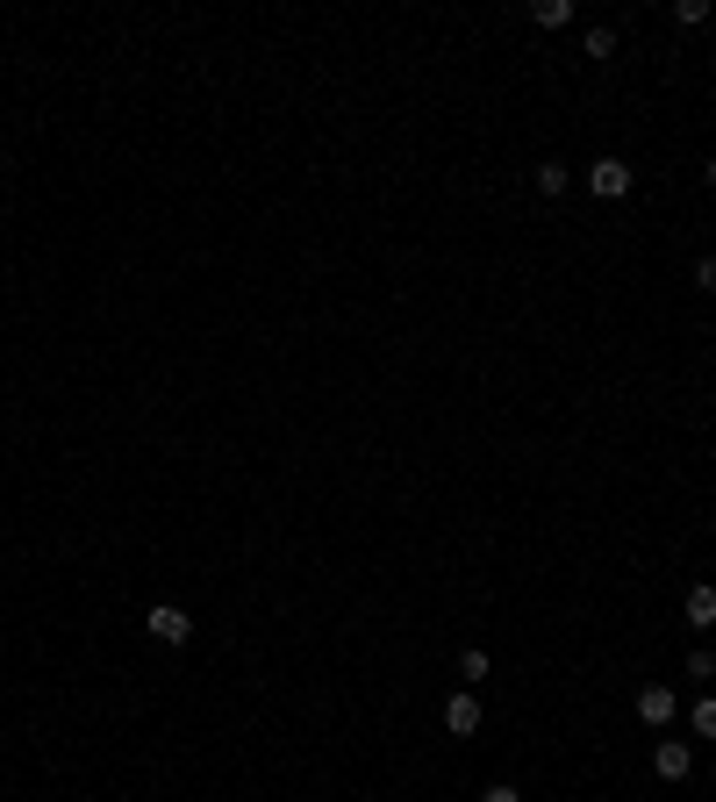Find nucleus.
<instances>
[{
  "label": "nucleus",
  "instance_id": "obj_1",
  "mask_svg": "<svg viewBox=\"0 0 716 802\" xmlns=\"http://www.w3.org/2000/svg\"><path fill=\"white\" fill-rule=\"evenodd\" d=\"M588 194L624 201V194H631V165H624V158H595V165H588Z\"/></svg>",
  "mask_w": 716,
  "mask_h": 802
},
{
  "label": "nucleus",
  "instance_id": "obj_2",
  "mask_svg": "<svg viewBox=\"0 0 716 802\" xmlns=\"http://www.w3.org/2000/svg\"><path fill=\"white\" fill-rule=\"evenodd\" d=\"M144 631H151L158 645H187V638H194V624H187V609H172V602H158V609L144 616Z\"/></svg>",
  "mask_w": 716,
  "mask_h": 802
},
{
  "label": "nucleus",
  "instance_id": "obj_3",
  "mask_svg": "<svg viewBox=\"0 0 716 802\" xmlns=\"http://www.w3.org/2000/svg\"><path fill=\"white\" fill-rule=\"evenodd\" d=\"M638 717H645L652 731H666V724L681 717V695H674V688H638Z\"/></svg>",
  "mask_w": 716,
  "mask_h": 802
},
{
  "label": "nucleus",
  "instance_id": "obj_4",
  "mask_svg": "<svg viewBox=\"0 0 716 802\" xmlns=\"http://www.w3.org/2000/svg\"><path fill=\"white\" fill-rule=\"evenodd\" d=\"M444 731H452V738H473L480 731V695H473V688H459V695L444 702Z\"/></svg>",
  "mask_w": 716,
  "mask_h": 802
},
{
  "label": "nucleus",
  "instance_id": "obj_5",
  "mask_svg": "<svg viewBox=\"0 0 716 802\" xmlns=\"http://www.w3.org/2000/svg\"><path fill=\"white\" fill-rule=\"evenodd\" d=\"M652 767H659V781H688V767H695V745H674V738H666V745L652 752Z\"/></svg>",
  "mask_w": 716,
  "mask_h": 802
},
{
  "label": "nucleus",
  "instance_id": "obj_6",
  "mask_svg": "<svg viewBox=\"0 0 716 802\" xmlns=\"http://www.w3.org/2000/svg\"><path fill=\"white\" fill-rule=\"evenodd\" d=\"M681 609H688V624H695V631H709V624H716V588H709V581H702V588H688V602H681Z\"/></svg>",
  "mask_w": 716,
  "mask_h": 802
},
{
  "label": "nucleus",
  "instance_id": "obj_7",
  "mask_svg": "<svg viewBox=\"0 0 716 802\" xmlns=\"http://www.w3.org/2000/svg\"><path fill=\"white\" fill-rule=\"evenodd\" d=\"M688 724H695V738H709V745H716V695H695Z\"/></svg>",
  "mask_w": 716,
  "mask_h": 802
},
{
  "label": "nucleus",
  "instance_id": "obj_8",
  "mask_svg": "<svg viewBox=\"0 0 716 802\" xmlns=\"http://www.w3.org/2000/svg\"><path fill=\"white\" fill-rule=\"evenodd\" d=\"M573 187V172L559 165V158H545V165H538V194H566Z\"/></svg>",
  "mask_w": 716,
  "mask_h": 802
},
{
  "label": "nucleus",
  "instance_id": "obj_9",
  "mask_svg": "<svg viewBox=\"0 0 716 802\" xmlns=\"http://www.w3.org/2000/svg\"><path fill=\"white\" fill-rule=\"evenodd\" d=\"M573 22V0H538V29H566Z\"/></svg>",
  "mask_w": 716,
  "mask_h": 802
},
{
  "label": "nucleus",
  "instance_id": "obj_10",
  "mask_svg": "<svg viewBox=\"0 0 716 802\" xmlns=\"http://www.w3.org/2000/svg\"><path fill=\"white\" fill-rule=\"evenodd\" d=\"M487 666H495V659H487L480 645H466V652H459V674H466V688H473V681H487Z\"/></svg>",
  "mask_w": 716,
  "mask_h": 802
},
{
  "label": "nucleus",
  "instance_id": "obj_11",
  "mask_svg": "<svg viewBox=\"0 0 716 802\" xmlns=\"http://www.w3.org/2000/svg\"><path fill=\"white\" fill-rule=\"evenodd\" d=\"M674 22H681V29H702V22H709V0H674Z\"/></svg>",
  "mask_w": 716,
  "mask_h": 802
},
{
  "label": "nucleus",
  "instance_id": "obj_12",
  "mask_svg": "<svg viewBox=\"0 0 716 802\" xmlns=\"http://www.w3.org/2000/svg\"><path fill=\"white\" fill-rule=\"evenodd\" d=\"M688 681H716V652H709V645L688 652Z\"/></svg>",
  "mask_w": 716,
  "mask_h": 802
},
{
  "label": "nucleus",
  "instance_id": "obj_13",
  "mask_svg": "<svg viewBox=\"0 0 716 802\" xmlns=\"http://www.w3.org/2000/svg\"><path fill=\"white\" fill-rule=\"evenodd\" d=\"M588 58H616V29H588Z\"/></svg>",
  "mask_w": 716,
  "mask_h": 802
},
{
  "label": "nucleus",
  "instance_id": "obj_14",
  "mask_svg": "<svg viewBox=\"0 0 716 802\" xmlns=\"http://www.w3.org/2000/svg\"><path fill=\"white\" fill-rule=\"evenodd\" d=\"M695 287H702V294H716V251H709V258H695Z\"/></svg>",
  "mask_w": 716,
  "mask_h": 802
},
{
  "label": "nucleus",
  "instance_id": "obj_15",
  "mask_svg": "<svg viewBox=\"0 0 716 802\" xmlns=\"http://www.w3.org/2000/svg\"><path fill=\"white\" fill-rule=\"evenodd\" d=\"M480 802H523V795H516L509 781H495V788H487V795H480Z\"/></svg>",
  "mask_w": 716,
  "mask_h": 802
},
{
  "label": "nucleus",
  "instance_id": "obj_16",
  "mask_svg": "<svg viewBox=\"0 0 716 802\" xmlns=\"http://www.w3.org/2000/svg\"><path fill=\"white\" fill-rule=\"evenodd\" d=\"M709 187H716V158H709Z\"/></svg>",
  "mask_w": 716,
  "mask_h": 802
}]
</instances>
